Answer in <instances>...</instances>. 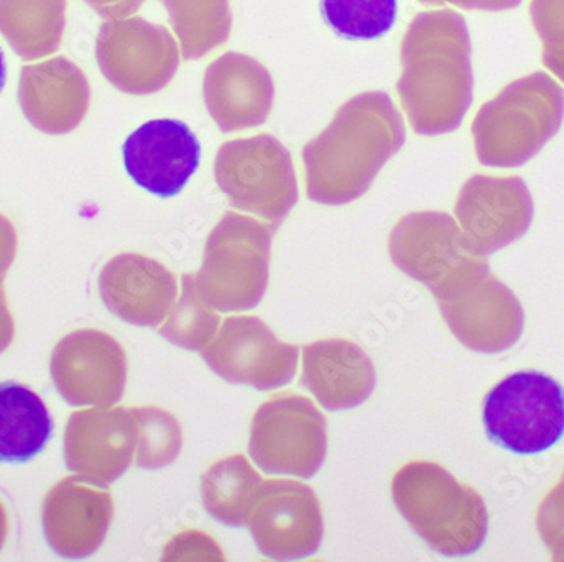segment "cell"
<instances>
[{"label":"cell","instance_id":"obj_1","mask_svg":"<svg viewBox=\"0 0 564 562\" xmlns=\"http://www.w3.org/2000/svg\"><path fill=\"white\" fill-rule=\"evenodd\" d=\"M404 142V120L392 98L383 91L357 95L304 145L307 198L329 206L355 202Z\"/></svg>","mask_w":564,"mask_h":562},{"label":"cell","instance_id":"obj_2","mask_svg":"<svg viewBox=\"0 0 564 562\" xmlns=\"http://www.w3.org/2000/svg\"><path fill=\"white\" fill-rule=\"evenodd\" d=\"M417 28L405 44L399 98L414 132L443 136L462 126L474 101L468 34L449 14L423 18Z\"/></svg>","mask_w":564,"mask_h":562},{"label":"cell","instance_id":"obj_3","mask_svg":"<svg viewBox=\"0 0 564 562\" xmlns=\"http://www.w3.org/2000/svg\"><path fill=\"white\" fill-rule=\"evenodd\" d=\"M391 491L399 514L436 554L470 555L487 539L484 498L436 463L402 466L392 478Z\"/></svg>","mask_w":564,"mask_h":562},{"label":"cell","instance_id":"obj_4","mask_svg":"<svg viewBox=\"0 0 564 562\" xmlns=\"http://www.w3.org/2000/svg\"><path fill=\"white\" fill-rule=\"evenodd\" d=\"M563 120L564 91L553 78L532 73L512 82L475 116L478 161L489 167L522 166L560 132Z\"/></svg>","mask_w":564,"mask_h":562},{"label":"cell","instance_id":"obj_5","mask_svg":"<svg viewBox=\"0 0 564 562\" xmlns=\"http://www.w3.org/2000/svg\"><path fill=\"white\" fill-rule=\"evenodd\" d=\"M278 228L239 213H225L208 235L195 275L199 296L220 313L249 311L264 298L271 244Z\"/></svg>","mask_w":564,"mask_h":562},{"label":"cell","instance_id":"obj_6","mask_svg":"<svg viewBox=\"0 0 564 562\" xmlns=\"http://www.w3.org/2000/svg\"><path fill=\"white\" fill-rule=\"evenodd\" d=\"M214 173L234 208L252 213L275 228L297 203L293 159L268 133L225 142L215 158Z\"/></svg>","mask_w":564,"mask_h":562},{"label":"cell","instance_id":"obj_7","mask_svg":"<svg viewBox=\"0 0 564 562\" xmlns=\"http://www.w3.org/2000/svg\"><path fill=\"white\" fill-rule=\"evenodd\" d=\"M453 335L478 354L509 350L521 338L524 310L481 257L434 292Z\"/></svg>","mask_w":564,"mask_h":562},{"label":"cell","instance_id":"obj_8","mask_svg":"<svg viewBox=\"0 0 564 562\" xmlns=\"http://www.w3.org/2000/svg\"><path fill=\"white\" fill-rule=\"evenodd\" d=\"M487 436L516 454H540L564 436V389L540 371L509 375L484 400Z\"/></svg>","mask_w":564,"mask_h":562},{"label":"cell","instance_id":"obj_9","mask_svg":"<svg viewBox=\"0 0 564 562\" xmlns=\"http://www.w3.org/2000/svg\"><path fill=\"white\" fill-rule=\"evenodd\" d=\"M326 447L325 415L306 397L279 393L253 415L249 454L264 473L312 478L325 462Z\"/></svg>","mask_w":564,"mask_h":562},{"label":"cell","instance_id":"obj_10","mask_svg":"<svg viewBox=\"0 0 564 562\" xmlns=\"http://www.w3.org/2000/svg\"><path fill=\"white\" fill-rule=\"evenodd\" d=\"M202 357L227 382L274 390L294 379L300 350L281 342L259 317L234 316L225 321Z\"/></svg>","mask_w":564,"mask_h":562},{"label":"cell","instance_id":"obj_11","mask_svg":"<svg viewBox=\"0 0 564 562\" xmlns=\"http://www.w3.org/2000/svg\"><path fill=\"white\" fill-rule=\"evenodd\" d=\"M127 355L120 343L98 329L65 336L51 355V379L69 406L112 408L126 392Z\"/></svg>","mask_w":564,"mask_h":562},{"label":"cell","instance_id":"obj_12","mask_svg":"<svg viewBox=\"0 0 564 562\" xmlns=\"http://www.w3.org/2000/svg\"><path fill=\"white\" fill-rule=\"evenodd\" d=\"M455 215L471 252L489 257L528 234L534 203L521 177L475 174L459 192Z\"/></svg>","mask_w":564,"mask_h":562},{"label":"cell","instance_id":"obj_13","mask_svg":"<svg viewBox=\"0 0 564 562\" xmlns=\"http://www.w3.org/2000/svg\"><path fill=\"white\" fill-rule=\"evenodd\" d=\"M247 526L259 552L275 561L316 554L325 532L315 491L293 479L264 482Z\"/></svg>","mask_w":564,"mask_h":562},{"label":"cell","instance_id":"obj_14","mask_svg":"<svg viewBox=\"0 0 564 562\" xmlns=\"http://www.w3.org/2000/svg\"><path fill=\"white\" fill-rule=\"evenodd\" d=\"M389 253L398 269L433 294L481 259L471 252L455 218L442 212H417L401 218L389 237Z\"/></svg>","mask_w":564,"mask_h":562},{"label":"cell","instance_id":"obj_15","mask_svg":"<svg viewBox=\"0 0 564 562\" xmlns=\"http://www.w3.org/2000/svg\"><path fill=\"white\" fill-rule=\"evenodd\" d=\"M135 450L138 422L131 409H88L72 414L66 424V468L95 487L119 479L134 462Z\"/></svg>","mask_w":564,"mask_h":562},{"label":"cell","instance_id":"obj_16","mask_svg":"<svg viewBox=\"0 0 564 562\" xmlns=\"http://www.w3.org/2000/svg\"><path fill=\"white\" fill-rule=\"evenodd\" d=\"M123 166L138 186L161 198L182 192L198 170V139L186 123L161 119L142 123L122 148Z\"/></svg>","mask_w":564,"mask_h":562},{"label":"cell","instance_id":"obj_17","mask_svg":"<svg viewBox=\"0 0 564 562\" xmlns=\"http://www.w3.org/2000/svg\"><path fill=\"white\" fill-rule=\"evenodd\" d=\"M113 519L112 495L78 476H68L51 488L43 501V530L47 544L66 559H82L98 551Z\"/></svg>","mask_w":564,"mask_h":562},{"label":"cell","instance_id":"obj_18","mask_svg":"<svg viewBox=\"0 0 564 562\" xmlns=\"http://www.w3.org/2000/svg\"><path fill=\"white\" fill-rule=\"evenodd\" d=\"M100 296L129 325L156 328L176 303V275L158 260L123 253L101 271Z\"/></svg>","mask_w":564,"mask_h":562},{"label":"cell","instance_id":"obj_19","mask_svg":"<svg viewBox=\"0 0 564 562\" xmlns=\"http://www.w3.org/2000/svg\"><path fill=\"white\" fill-rule=\"evenodd\" d=\"M301 386L326 411L362 406L376 389V368L369 355L347 339H323L303 346Z\"/></svg>","mask_w":564,"mask_h":562},{"label":"cell","instance_id":"obj_20","mask_svg":"<svg viewBox=\"0 0 564 562\" xmlns=\"http://www.w3.org/2000/svg\"><path fill=\"white\" fill-rule=\"evenodd\" d=\"M203 100L221 132H239L265 122L274 104V85L256 63L225 58L208 69Z\"/></svg>","mask_w":564,"mask_h":562},{"label":"cell","instance_id":"obj_21","mask_svg":"<svg viewBox=\"0 0 564 562\" xmlns=\"http://www.w3.org/2000/svg\"><path fill=\"white\" fill-rule=\"evenodd\" d=\"M53 430V418L34 390L0 383V463L30 462L46 447Z\"/></svg>","mask_w":564,"mask_h":562},{"label":"cell","instance_id":"obj_22","mask_svg":"<svg viewBox=\"0 0 564 562\" xmlns=\"http://www.w3.org/2000/svg\"><path fill=\"white\" fill-rule=\"evenodd\" d=\"M264 487V479L242 454H234L215 463L202 476L203 507L218 522L243 527Z\"/></svg>","mask_w":564,"mask_h":562},{"label":"cell","instance_id":"obj_23","mask_svg":"<svg viewBox=\"0 0 564 562\" xmlns=\"http://www.w3.org/2000/svg\"><path fill=\"white\" fill-rule=\"evenodd\" d=\"M220 317L199 296L195 275L182 278V296L177 298L160 328L161 336L173 345L202 354L217 336Z\"/></svg>","mask_w":564,"mask_h":562},{"label":"cell","instance_id":"obj_24","mask_svg":"<svg viewBox=\"0 0 564 562\" xmlns=\"http://www.w3.org/2000/svg\"><path fill=\"white\" fill-rule=\"evenodd\" d=\"M322 15L344 40L372 41L394 28L398 0H322Z\"/></svg>","mask_w":564,"mask_h":562},{"label":"cell","instance_id":"obj_25","mask_svg":"<svg viewBox=\"0 0 564 562\" xmlns=\"http://www.w3.org/2000/svg\"><path fill=\"white\" fill-rule=\"evenodd\" d=\"M131 412L138 422L135 465L161 469L176 462L183 447V431L177 419L160 408H132Z\"/></svg>","mask_w":564,"mask_h":562},{"label":"cell","instance_id":"obj_26","mask_svg":"<svg viewBox=\"0 0 564 562\" xmlns=\"http://www.w3.org/2000/svg\"><path fill=\"white\" fill-rule=\"evenodd\" d=\"M532 21L543 40V62L564 84V0H534Z\"/></svg>","mask_w":564,"mask_h":562},{"label":"cell","instance_id":"obj_27","mask_svg":"<svg viewBox=\"0 0 564 562\" xmlns=\"http://www.w3.org/2000/svg\"><path fill=\"white\" fill-rule=\"evenodd\" d=\"M163 561H225L220 545L198 530H186L164 548Z\"/></svg>","mask_w":564,"mask_h":562},{"label":"cell","instance_id":"obj_28","mask_svg":"<svg viewBox=\"0 0 564 562\" xmlns=\"http://www.w3.org/2000/svg\"><path fill=\"white\" fill-rule=\"evenodd\" d=\"M538 530L547 548L564 532V473L538 510Z\"/></svg>","mask_w":564,"mask_h":562},{"label":"cell","instance_id":"obj_29","mask_svg":"<svg viewBox=\"0 0 564 562\" xmlns=\"http://www.w3.org/2000/svg\"><path fill=\"white\" fill-rule=\"evenodd\" d=\"M424 2H445V0H424ZM453 4L464 6L467 9H487V11H503L516 8L521 0H448Z\"/></svg>","mask_w":564,"mask_h":562},{"label":"cell","instance_id":"obj_30","mask_svg":"<svg viewBox=\"0 0 564 562\" xmlns=\"http://www.w3.org/2000/svg\"><path fill=\"white\" fill-rule=\"evenodd\" d=\"M12 339H14V321H12L8 304L0 292V354L8 350Z\"/></svg>","mask_w":564,"mask_h":562},{"label":"cell","instance_id":"obj_31","mask_svg":"<svg viewBox=\"0 0 564 562\" xmlns=\"http://www.w3.org/2000/svg\"><path fill=\"white\" fill-rule=\"evenodd\" d=\"M9 533V517L6 512L4 505L0 504V549L4 545L6 539Z\"/></svg>","mask_w":564,"mask_h":562},{"label":"cell","instance_id":"obj_32","mask_svg":"<svg viewBox=\"0 0 564 562\" xmlns=\"http://www.w3.org/2000/svg\"><path fill=\"white\" fill-rule=\"evenodd\" d=\"M554 561H564V532L550 545Z\"/></svg>","mask_w":564,"mask_h":562},{"label":"cell","instance_id":"obj_33","mask_svg":"<svg viewBox=\"0 0 564 562\" xmlns=\"http://www.w3.org/2000/svg\"><path fill=\"white\" fill-rule=\"evenodd\" d=\"M6 75H8V72H6V60L4 55H2V51H0V91L4 88Z\"/></svg>","mask_w":564,"mask_h":562}]
</instances>
